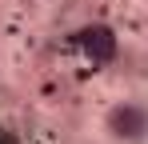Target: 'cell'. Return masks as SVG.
Listing matches in <instances>:
<instances>
[{
	"label": "cell",
	"instance_id": "6da1fadb",
	"mask_svg": "<svg viewBox=\"0 0 148 144\" xmlns=\"http://www.w3.org/2000/svg\"><path fill=\"white\" fill-rule=\"evenodd\" d=\"M84 36H88V40H84L88 52H96V56H112V36H108L104 28H92V32H84Z\"/></svg>",
	"mask_w": 148,
	"mask_h": 144
}]
</instances>
